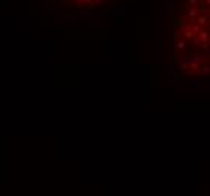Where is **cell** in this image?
<instances>
[{
	"mask_svg": "<svg viewBox=\"0 0 210 196\" xmlns=\"http://www.w3.org/2000/svg\"><path fill=\"white\" fill-rule=\"evenodd\" d=\"M197 2H198V0H189V3H191V5H197Z\"/></svg>",
	"mask_w": 210,
	"mask_h": 196,
	"instance_id": "obj_9",
	"label": "cell"
},
{
	"mask_svg": "<svg viewBox=\"0 0 210 196\" xmlns=\"http://www.w3.org/2000/svg\"><path fill=\"white\" fill-rule=\"evenodd\" d=\"M71 2H83V3H91L92 0H71Z\"/></svg>",
	"mask_w": 210,
	"mask_h": 196,
	"instance_id": "obj_8",
	"label": "cell"
},
{
	"mask_svg": "<svg viewBox=\"0 0 210 196\" xmlns=\"http://www.w3.org/2000/svg\"><path fill=\"white\" fill-rule=\"evenodd\" d=\"M197 35H198L200 43H201V47L202 48H207V41H209V32H207V29H201Z\"/></svg>",
	"mask_w": 210,
	"mask_h": 196,
	"instance_id": "obj_2",
	"label": "cell"
},
{
	"mask_svg": "<svg viewBox=\"0 0 210 196\" xmlns=\"http://www.w3.org/2000/svg\"><path fill=\"white\" fill-rule=\"evenodd\" d=\"M183 33H184V39H192L193 36H197V35L193 33V30H192V27H191V24L184 27V29H183Z\"/></svg>",
	"mask_w": 210,
	"mask_h": 196,
	"instance_id": "obj_3",
	"label": "cell"
},
{
	"mask_svg": "<svg viewBox=\"0 0 210 196\" xmlns=\"http://www.w3.org/2000/svg\"><path fill=\"white\" fill-rule=\"evenodd\" d=\"M197 14H198V8H195V6H192V8L187 11V17L192 18V20H193L195 17H197Z\"/></svg>",
	"mask_w": 210,
	"mask_h": 196,
	"instance_id": "obj_6",
	"label": "cell"
},
{
	"mask_svg": "<svg viewBox=\"0 0 210 196\" xmlns=\"http://www.w3.org/2000/svg\"><path fill=\"white\" fill-rule=\"evenodd\" d=\"M186 60H187V67H189V69H192V73L195 71V69H198L202 65V60L200 59L198 56H191V58H186Z\"/></svg>",
	"mask_w": 210,
	"mask_h": 196,
	"instance_id": "obj_1",
	"label": "cell"
},
{
	"mask_svg": "<svg viewBox=\"0 0 210 196\" xmlns=\"http://www.w3.org/2000/svg\"><path fill=\"white\" fill-rule=\"evenodd\" d=\"M197 21H198V24H200V26H207L209 17H207V15H200V17L197 18Z\"/></svg>",
	"mask_w": 210,
	"mask_h": 196,
	"instance_id": "obj_5",
	"label": "cell"
},
{
	"mask_svg": "<svg viewBox=\"0 0 210 196\" xmlns=\"http://www.w3.org/2000/svg\"><path fill=\"white\" fill-rule=\"evenodd\" d=\"M177 63H178V69H182V71H186V69H189L186 58H178V59H177Z\"/></svg>",
	"mask_w": 210,
	"mask_h": 196,
	"instance_id": "obj_4",
	"label": "cell"
},
{
	"mask_svg": "<svg viewBox=\"0 0 210 196\" xmlns=\"http://www.w3.org/2000/svg\"><path fill=\"white\" fill-rule=\"evenodd\" d=\"M175 47H177V50H184V48H186V39H180V41H177Z\"/></svg>",
	"mask_w": 210,
	"mask_h": 196,
	"instance_id": "obj_7",
	"label": "cell"
}]
</instances>
